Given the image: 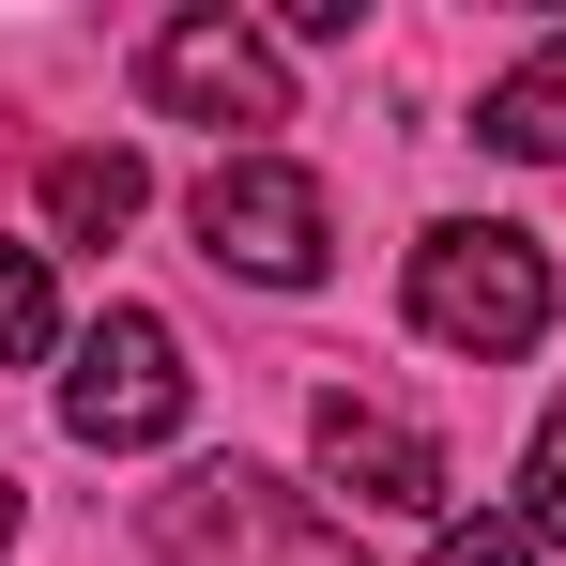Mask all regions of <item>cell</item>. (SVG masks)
<instances>
[{
	"label": "cell",
	"mask_w": 566,
	"mask_h": 566,
	"mask_svg": "<svg viewBox=\"0 0 566 566\" xmlns=\"http://www.w3.org/2000/svg\"><path fill=\"white\" fill-rule=\"evenodd\" d=\"M474 138H490V154H521V169H566V31L536 46V62H505V77H490Z\"/></svg>",
	"instance_id": "ba28073f"
},
{
	"label": "cell",
	"mask_w": 566,
	"mask_h": 566,
	"mask_svg": "<svg viewBox=\"0 0 566 566\" xmlns=\"http://www.w3.org/2000/svg\"><path fill=\"white\" fill-rule=\"evenodd\" d=\"M413 337H444V353H536L552 337V261H536V230H429L413 245Z\"/></svg>",
	"instance_id": "6da1fadb"
},
{
	"label": "cell",
	"mask_w": 566,
	"mask_h": 566,
	"mask_svg": "<svg viewBox=\"0 0 566 566\" xmlns=\"http://www.w3.org/2000/svg\"><path fill=\"white\" fill-rule=\"evenodd\" d=\"M62 337V306H46V245H0V368H31Z\"/></svg>",
	"instance_id": "9c48e42d"
},
{
	"label": "cell",
	"mask_w": 566,
	"mask_h": 566,
	"mask_svg": "<svg viewBox=\"0 0 566 566\" xmlns=\"http://www.w3.org/2000/svg\"><path fill=\"white\" fill-rule=\"evenodd\" d=\"M138 199H154V169H138L123 138L46 154V230H62V245H123V230H138Z\"/></svg>",
	"instance_id": "52a82bcc"
},
{
	"label": "cell",
	"mask_w": 566,
	"mask_h": 566,
	"mask_svg": "<svg viewBox=\"0 0 566 566\" xmlns=\"http://www.w3.org/2000/svg\"><path fill=\"white\" fill-rule=\"evenodd\" d=\"M413 566H536V536L474 505V521H444V536H429V552H413Z\"/></svg>",
	"instance_id": "8fae6325"
},
{
	"label": "cell",
	"mask_w": 566,
	"mask_h": 566,
	"mask_svg": "<svg viewBox=\"0 0 566 566\" xmlns=\"http://www.w3.org/2000/svg\"><path fill=\"white\" fill-rule=\"evenodd\" d=\"M154 536H169V552H185V566H261V552H276V536H291V521H276V474L214 460V474H185V490L154 505Z\"/></svg>",
	"instance_id": "8992f818"
},
{
	"label": "cell",
	"mask_w": 566,
	"mask_h": 566,
	"mask_svg": "<svg viewBox=\"0 0 566 566\" xmlns=\"http://www.w3.org/2000/svg\"><path fill=\"white\" fill-rule=\"evenodd\" d=\"M138 77H154V107H169V123H214V138L291 123V77H276V46H261L245 15H169Z\"/></svg>",
	"instance_id": "277c9868"
},
{
	"label": "cell",
	"mask_w": 566,
	"mask_h": 566,
	"mask_svg": "<svg viewBox=\"0 0 566 566\" xmlns=\"http://www.w3.org/2000/svg\"><path fill=\"white\" fill-rule=\"evenodd\" d=\"M521 536H536V552H566V398L536 413V460H521Z\"/></svg>",
	"instance_id": "30bf717a"
},
{
	"label": "cell",
	"mask_w": 566,
	"mask_h": 566,
	"mask_svg": "<svg viewBox=\"0 0 566 566\" xmlns=\"http://www.w3.org/2000/svg\"><path fill=\"white\" fill-rule=\"evenodd\" d=\"M62 429L77 444H169L185 429V337L154 306H107L77 337V368H62Z\"/></svg>",
	"instance_id": "3957f363"
},
{
	"label": "cell",
	"mask_w": 566,
	"mask_h": 566,
	"mask_svg": "<svg viewBox=\"0 0 566 566\" xmlns=\"http://www.w3.org/2000/svg\"><path fill=\"white\" fill-rule=\"evenodd\" d=\"M0 536H15V474H0Z\"/></svg>",
	"instance_id": "7c38bea8"
},
{
	"label": "cell",
	"mask_w": 566,
	"mask_h": 566,
	"mask_svg": "<svg viewBox=\"0 0 566 566\" xmlns=\"http://www.w3.org/2000/svg\"><path fill=\"white\" fill-rule=\"evenodd\" d=\"M322 245H337V214H322V185H306L291 154H230V169L199 185V261H214V276L306 291V276H322Z\"/></svg>",
	"instance_id": "7a4b0ae2"
},
{
	"label": "cell",
	"mask_w": 566,
	"mask_h": 566,
	"mask_svg": "<svg viewBox=\"0 0 566 566\" xmlns=\"http://www.w3.org/2000/svg\"><path fill=\"white\" fill-rule=\"evenodd\" d=\"M306 444H322V490H337L353 521H413V505H444V444H429L413 413H382V398H322Z\"/></svg>",
	"instance_id": "5b68a950"
}]
</instances>
